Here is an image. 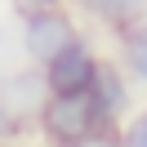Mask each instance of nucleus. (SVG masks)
I'll use <instances>...</instances> for the list:
<instances>
[{"instance_id":"nucleus-5","label":"nucleus","mask_w":147,"mask_h":147,"mask_svg":"<svg viewBox=\"0 0 147 147\" xmlns=\"http://www.w3.org/2000/svg\"><path fill=\"white\" fill-rule=\"evenodd\" d=\"M45 76L40 67H27V71H5L0 76V98L9 102L18 116H36V107L45 102Z\"/></svg>"},{"instance_id":"nucleus-9","label":"nucleus","mask_w":147,"mask_h":147,"mask_svg":"<svg viewBox=\"0 0 147 147\" xmlns=\"http://www.w3.org/2000/svg\"><path fill=\"white\" fill-rule=\"evenodd\" d=\"M54 5H63V0H9V9L18 13V18H27V13H40V9H54Z\"/></svg>"},{"instance_id":"nucleus-4","label":"nucleus","mask_w":147,"mask_h":147,"mask_svg":"<svg viewBox=\"0 0 147 147\" xmlns=\"http://www.w3.org/2000/svg\"><path fill=\"white\" fill-rule=\"evenodd\" d=\"M89 98L98 102V111L120 129V120L134 111V80H129V71L120 63H111V58H98V71H94V80H89Z\"/></svg>"},{"instance_id":"nucleus-2","label":"nucleus","mask_w":147,"mask_h":147,"mask_svg":"<svg viewBox=\"0 0 147 147\" xmlns=\"http://www.w3.org/2000/svg\"><path fill=\"white\" fill-rule=\"evenodd\" d=\"M76 36H80V27H76V18L63 9V5L22 18V54H27L31 67H45L49 58H54L58 49H67Z\"/></svg>"},{"instance_id":"nucleus-10","label":"nucleus","mask_w":147,"mask_h":147,"mask_svg":"<svg viewBox=\"0 0 147 147\" xmlns=\"http://www.w3.org/2000/svg\"><path fill=\"white\" fill-rule=\"evenodd\" d=\"M0 147H13V143H0Z\"/></svg>"},{"instance_id":"nucleus-8","label":"nucleus","mask_w":147,"mask_h":147,"mask_svg":"<svg viewBox=\"0 0 147 147\" xmlns=\"http://www.w3.org/2000/svg\"><path fill=\"white\" fill-rule=\"evenodd\" d=\"M27 129V116H18V111L9 107V102L0 98V143H13V138Z\"/></svg>"},{"instance_id":"nucleus-7","label":"nucleus","mask_w":147,"mask_h":147,"mask_svg":"<svg viewBox=\"0 0 147 147\" xmlns=\"http://www.w3.org/2000/svg\"><path fill=\"white\" fill-rule=\"evenodd\" d=\"M116 147H147V107H134L116 129Z\"/></svg>"},{"instance_id":"nucleus-6","label":"nucleus","mask_w":147,"mask_h":147,"mask_svg":"<svg viewBox=\"0 0 147 147\" xmlns=\"http://www.w3.org/2000/svg\"><path fill=\"white\" fill-rule=\"evenodd\" d=\"M120 67L129 71V80L147 89V13H138L125 31H120Z\"/></svg>"},{"instance_id":"nucleus-1","label":"nucleus","mask_w":147,"mask_h":147,"mask_svg":"<svg viewBox=\"0 0 147 147\" xmlns=\"http://www.w3.org/2000/svg\"><path fill=\"white\" fill-rule=\"evenodd\" d=\"M36 129L49 147H116V125L98 111L89 89L45 94V102L36 107Z\"/></svg>"},{"instance_id":"nucleus-3","label":"nucleus","mask_w":147,"mask_h":147,"mask_svg":"<svg viewBox=\"0 0 147 147\" xmlns=\"http://www.w3.org/2000/svg\"><path fill=\"white\" fill-rule=\"evenodd\" d=\"M94 71H98V49H94L85 36H76L67 49H58V54L40 67L49 94H80V89H89Z\"/></svg>"}]
</instances>
